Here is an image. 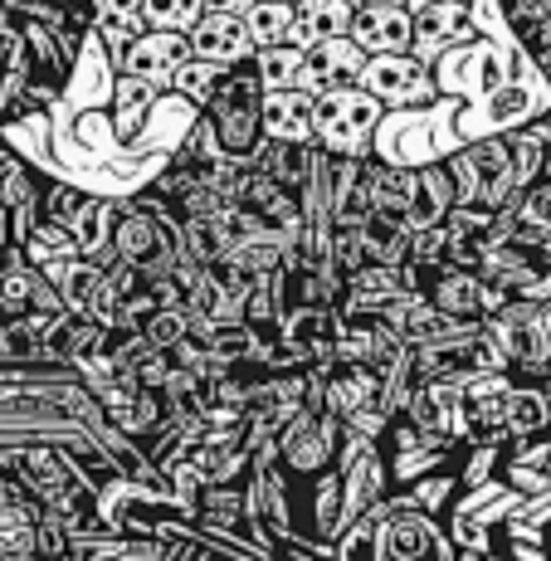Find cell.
<instances>
[{
    "instance_id": "cell-32",
    "label": "cell",
    "mask_w": 551,
    "mask_h": 561,
    "mask_svg": "<svg viewBox=\"0 0 551 561\" xmlns=\"http://www.w3.org/2000/svg\"><path fill=\"white\" fill-rule=\"evenodd\" d=\"M151 30H191L205 15V0H142Z\"/></svg>"
},
{
    "instance_id": "cell-34",
    "label": "cell",
    "mask_w": 551,
    "mask_h": 561,
    "mask_svg": "<svg viewBox=\"0 0 551 561\" xmlns=\"http://www.w3.org/2000/svg\"><path fill=\"white\" fill-rule=\"evenodd\" d=\"M449 244H454L449 225H425V230L410 234V259H415V264H449Z\"/></svg>"
},
{
    "instance_id": "cell-18",
    "label": "cell",
    "mask_w": 551,
    "mask_h": 561,
    "mask_svg": "<svg viewBox=\"0 0 551 561\" xmlns=\"http://www.w3.org/2000/svg\"><path fill=\"white\" fill-rule=\"evenodd\" d=\"M234 254V230L225 220H210V215H186L181 220V259L200 268H215Z\"/></svg>"
},
{
    "instance_id": "cell-38",
    "label": "cell",
    "mask_w": 551,
    "mask_h": 561,
    "mask_svg": "<svg viewBox=\"0 0 551 561\" xmlns=\"http://www.w3.org/2000/svg\"><path fill=\"white\" fill-rule=\"evenodd\" d=\"M356 5H366V0H356Z\"/></svg>"
},
{
    "instance_id": "cell-28",
    "label": "cell",
    "mask_w": 551,
    "mask_h": 561,
    "mask_svg": "<svg viewBox=\"0 0 551 561\" xmlns=\"http://www.w3.org/2000/svg\"><path fill=\"white\" fill-rule=\"evenodd\" d=\"M176 157L181 161H191V167H200V171H210V167H220L225 157V142H220V133H215V123L205 113H196V123L186 127V137L176 142Z\"/></svg>"
},
{
    "instance_id": "cell-26",
    "label": "cell",
    "mask_w": 551,
    "mask_h": 561,
    "mask_svg": "<svg viewBox=\"0 0 551 561\" xmlns=\"http://www.w3.org/2000/svg\"><path fill=\"white\" fill-rule=\"evenodd\" d=\"M254 64H259V79L268 89H284V83H302V64H308V49L284 39V45H264L254 49Z\"/></svg>"
},
{
    "instance_id": "cell-35",
    "label": "cell",
    "mask_w": 551,
    "mask_h": 561,
    "mask_svg": "<svg viewBox=\"0 0 551 561\" xmlns=\"http://www.w3.org/2000/svg\"><path fill=\"white\" fill-rule=\"evenodd\" d=\"M254 0H205V10H234V15H244Z\"/></svg>"
},
{
    "instance_id": "cell-10",
    "label": "cell",
    "mask_w": 551,
    "mask_h": 561,
    "mask_svg": "<svg viewBox=\"0 0 551 561\" xmlns=\"http://www.w3.org/2000/svg\"><path fill=\"white\" fill-rule=\"evenodd\" d=\"M186 35H191V49H196L200 59H215V64L254 59V49H259L254 35H250V20L234 15V10H205Z\"/></svg>"
},
{
    "instance_id": "cell-16",
    "label": "cell",
    "mask_w": 551,
    "mask_h": 561,
    "mask_svg": "<svg viewBox=\"0 0 551 561\" xmlns=\"http://www.w3.org/2000/svg\"><path fill=\"white\" fill-rule=\"evenodd\" d=\"M459 39H473L469 5H459V0H439V5L415 10V49L425 54V59L445 45H459Z\"/></svg>"
},
{
    "instance_id": "cell-2",
    "label": "cell",
    "mask_w": 551,
    "mask_h": 561,
    "mask_svg": "<svg viewBox=\"0 0 551 561\" xmlns=\"http://www.w3.org/2000/svg\"><path fill=\"white\" fill-rule=\"evenodd\" d=\"M342 445H347V420L332 415V410L298 405L274 439V463L294 483H312L318 473L337 469Z\"/></svg>"
},
{
    "instance_id": "cell-21",
    "label": "cell",
    "mask_w": 551,
    "mask_h": 561,
    "mask_svg": "<svg viewBox=\"0 0 551 561\" xmlns=\"http://www.w3.org/2000/svg\"><path fill=\"white\" fill-rule=\"evenodd\" d=\"M410 220H401V215H386V210H371L361 225V244L366 254L376 259V264H391V268H405L410 259Z\"/></svg>"
},
{
    "instance_id": "cell-23",
    "label": "cell",
    "mask_w": 551,
    "mask_h": 561,
    "mask_svg": "<svg viewBox=\"0 0 551 561\" xmlns=\"http://www.w3.org/2000/svg\"><path fill=\"white\" fill-rule=\"evenodd\" d=\"M507 137V152H513V171H517V186H532V181H542L547 161H551V133H547V117H537V123L517 127V133H503Z\"/></svg>"
},
{
    "instance_id": "cell-39",
    "label": "cell",
    "mask_w": 551,
    "mask_h": 561,
    "mask_svg": "<svg viewBox=\"0 0 551 561\" xmlns=\"http://www.w3.org/2000/svg\"><path fill=\"white\" fill-rule=\"evenodd\" d=\"M294 5H302V0H294Z\"/></svg>"
},
{
    "instance_id": "cell-5",
    "label": "cell",
    "mask_w": 551,
    "mask_h": 561,
    "mask_svg": "<svg viewBox=\"0 0 551 561\" xmlns=\"http://www.w3.org/2000/svg\"><path fill=\"white\" fill-rule=\"evenodd\" d=\"M381 113H386V103L366 83L328 89V93H318V133H312V142L332 157H371V137H376Z\"/></svg>"
},
{
    "instance_id": "cell-29",
    "label": "cell",
    "mask_w": 551,
    "mask_h": 561,
    "mask_svg": "<svg viewBox=\"0 0 551 561\" xmlns=\"http://www.w3.org/2000/svg\"><path fill=\"white\" fill-rule=\"evenodd\" d=\"M151 93H161L157 83H147V79H133V73H117V103H113V123H117V133H137V123H142V113H147V103H151Z\"/></svg>"
},
{
    "instance_id": "cell-6",
    "label": "cell",
    "mask_w": 551,
    "mask_h": 561,
    "mask_svg": "<svg viewBox=\"0 0 551 561\" xmlns=\"http://www.w3.org/2000/svg\"><path fill=\"white\" fill-rule=\"evenodd\" d=\"M479 268L493 284H503L513 298H551V250L547 244H527V240H513V234H489Z\"/></svg>"
},
{
    "instance_id": "cell-11",
    "label": "cell",
    "mask_w": 551,
    "mask_h": 561,
    "mask_svg": "<svg viewBox=\"0 0 551 561\" xmlns=\"http://www.w3.org/2000/svg\"><path fill=\"white\" fill-rule=\"evenodd\" d=\"M264 133L284 142H312L318 133V89L308 83H284L264 93Z\"/></svg>"
},
{
    "instance_id": "cell-19",
    "label": "cell",
    "mask_w": 551,
    "mask_h": 561,
    "mask_svg": "<svg viewBox=\"0 0 551 561\" xmlns=\"http://www.w3.org/2000/svg\"><path fill=\"white\" fill-rule=\"evenodd\" d=\"M503 15L523 49L551 73V0H503Z\"/></svg>"
},
{
    "instance_id": "cell-9",
    "label": "cell",
    "mask_w": 551,
    "mask_h": 561,
    "mask_svg": "<svg viewBox=\"0 0 551 561\" xmlns=\"http://www.w3.org/2000/svg\"><path fill=\"white\" fill-rule=\"evenodd\" d=\"M352 39L366 54H410L415 49V10L405 0H366L356 5Z\"/></svg>"
},
{
    "instance_id": "cell-36",
    "label": "cell",
    "mask_w": 551,
    "mask_h": 561,
    "mask_svg": "<svg viewBox=\"0 0 551 561\" xmlns=\"http://www.w3.org/2000/svg\"><path fill=\"white\" fill-rule=\"evenodd\" d=\"M15 244V230H10V205H0V250Z\"/></svg>"
},
{
    "instance_id": "cell-31",
    "label": "cell",
    "mask_w": 551,
    "mask_h": 561,
    "mask_svg": "<svg viewBox=\"0 0 551 561\" xmlns=\"http://www.w3.org/2000/svg\"><path fill=\"white\" fill-rule=\"evenodd\" d=\"M205 181V171L200 167H191V161H181V157H171L167 161V171H157V181H151V196H161V201H171V205H181Z\"/></svg>"
},
{
    "instance_id": "cell-15",
    "label": "cell",
    "mask_w": 551,
    "mask_h": 561,
    "mask_svg": "<svg viewBox=\"0 0 551 561\" xmlns=\"http://www.w3.org/2000/svg\"><path fill=\"white\" fill-rule=\"evenodd\" d=\"M459 205L454 196V176L445 161H429V167H415V196H410V230H425V225H445L449 210Z\"/></svg>"
},
{
    "instance_id": "cell-24",
    "label": "cell",
    "mask_w": 551,
    "mask_h": 561,
    "mask_svg": "<svg viewBox=\"0 0 551 561\" xmlns=\"http://www.w3.org/2000/svg\"><path fill=\"white\" fill-rule=\"evenodd\" d=\"M93 30L103 35V45L107 49H123V45H133L137 35L147 30V15H142V0H93Z\"/></svg>"
},
{
    "instance_id": "cell-4",
    "label": "cell",
    "mask_w": 551,
    "mask_h": 561,
    "mask_svg": "<svg viewBox=\"0 0 551 561\" xmlns=\"http://www.w3.org/2000/svg\"><path fill=\"white\" fill-rule=\"evenodd\" d=\"M503 362L523 381H551V298H507V308L489 322Z\"/></svg>"
},
{
    "instance_id": "cell-7",
    "label": "cell",
    "mask_w": 551,
    "mask_h": 561,
    "mask_svg": "<svg viewBox=\"0 0 551 561\" xmlns=\"http://www.w3.org/2000/svg\"><path fill=\"white\" fill-rule=\"evenodd\" d=\"M361 83L386 107H425V103L439 99V83H435V73H429V59L415 49L410 54H371Z\"/></svg>"
},
{
    "instance_id": "cell-13",
    "label": "cell",
    "mask_w": 551,
    "mask_h": 561,
    "mask_svg": "<svg viewBox=\"0 0 551 561\" xmlns=\"http://www.w3.org/2000/svg\"><path fill=\"white\" fill-rule=\"evenodd\" d=\"M371 176H366V157H332V225L361 230L371 215Z\"/></svg>"
},
{
    "instance_id": "cell-37",
    "label": "cell",
    "mask_w": 551,
    "mask_h": 561,
    "mask_svg": "<svg viewBox=\"0 0 551 561\" xmlns=\"http://www.w3.org/2000/svg\"><path fill=\"white\" fill-rule=\"evenodd\" d=\"M410 10H420V5H439V0H405ZM459 5H473V0H459Z\"/></svg>"
},
{
    "instance_id": "cell-12",
    "label": "cell",
    "mask_w": 551,
    "mask_h": 561,
    "mask_svg": "<svg viewBox=\"0 0 551 561\" xmlns=\"http://www.w3.org/2000/svg\"><path fill=\"white\" fill-rule=\"evenodd\" d=\"M366 64H371V54L356 45L352 35L322 39V45L308 49V64H302V83H308V89H318V93L347 89V83H361Z\"/></svg>"
},
{
    "instance_id": "cell-30",
    "label": "cell",
    "mask_w": 551,
    "mask_h": 561,
    "mask_svg": "<svg viewBox=\"0 0 551 561\" xmlns=\"http://www.w3.org/2000/svg\"><path fill=\"white\" fill-rule=\"evenodd\" d=\"M191 328H196V318H191V312L186 308H181V304H161L157 312H151V318L142 322V337L151 342V347H176V342H186L191 337Z\"/></svg>"
},
{
    "instance_id": "cell-17",
    "label": "cell",
    "mask_w": 551,
    "mask_h": 561,
    "mask_svg": "<svg viewBox=\"0 0 551 561\" xmlns=\"http://www.w3.org/2000/svg\"><path fill=\"white\" fill-rule=\"evenodd\" d=\"M352 20H356V0H302L294 20V45L312 49L322 39H342L352 35Z\"/></svg>"
},
{
    "instance_id": "cell-33",
    "label": "cell",
    "mask_w": 551,
    "mask_h": 561,
    "mask_svg": "<svg viewBox=\"0 0 551 561\" xmlns=\"http://www.w3.org/2000/svg\"><path fill=\"white\" fill-rule=\"evenodd\" d=\"M83 201H89V196H83V191L64 186V181H45V196H39V215L69 230V225H73V215L83 210Z\"/></svg>"
},
{
    "instance_id": "cell-3",
    "label": "cell",
    "mask_w": 551,
    "mask_h": 561,
    "mask_svg": "<svg viewBox=\"0 0 551 561\" xmlns=\"http://www.w3.org/2000/svg\"><path fill=\"white\" fill-rule=\"evenodd\" d=\"M454 176V196L459 205H483V210H513L523 186H517L513 152H507V137H479V142H463L449 161Z\"/></svg>"
},
{
    "instance_id": "cell-8",
    "label": "cell",
    "mask_w": 551,
    "mask_h": 561,
    "mask_svg": "<svg viewBox=\"0 0 551 561\" xmlns=\"http://www.w3.org/2000/svg\"><path fill=\"white\" fill-rule=\"evenodd\" d=\"M191 35L186 30H142L133 45H123L113 54V69L117 73H133V79H147L157 89H171L176 69L191 59Z\"/></svg>"
},
{
    "instance_id": "cell-20",
    "label": "cell",
    "mask_w": 551,
    "mask_h": 561,
    "mask_svg": "<svg viewBox=\"0 0 551 561\" xmlns=\"http://www.w3.org/2000/svg\"><path fill=\"white\" fill-rule=\"evenodd\" d=\"M542 430H551L547 381H523V376H517L513 391H507V435L523 439V435H542Z\"/></svg>"
},
{
    "instance_id": "cell-40",
    "label": "cell",
    "mask_w": 551,
    "mask_h": 561,
    "mask_svg": "<svg viewBox=\"0 0 551 561\" xmlns=\"http://www.w3.org/2000/svg\"><path fill=\"white\" fill-rule=\"evenodd\" d=\"M0 127H5V123H0Z\"/></svg>"
},
{
    "instance_id": "cell-1",
    "label": "cell",
    "mask_w": 551,
    "mask_h": 561,
    "mask_svg": "<svg viewBox=\"0 0 551 561\" xmlns=\"http://www.w3.org/2000/svg\"><path fill=\"white\" fill-rule=\"evenodd\" d=\"M264 93H268V83L259 79V64L240 59L225 69V79L215 83L210 103L200 107V113L215 123V133H220V142L230 157L254 161V152L264 147V137H268L264 133Z\"/></svg>"
},
{
    "instance_id": "cell-22",
    "label": "cell",
    "mask_w": 551,
    "mask_h": 561,
    "mask_svg": "<svg viewBox=\"0 0 551 561\" xmlns=\"http://www.w3.org/2000/svg\"><path fill=\"white\" fill-rule=\"evenodd\" d=\"M254 167H264L278 186H288L298 196L302 181L312 171V142H284V137H264V147L254 152Z\"/></svg>"
},
{
    "instance_id": "cell-25",
    "label": "cell",
    "mask_w": 551,
    "mask_h": 561,
    "mask_svg": "<svg viewBox=\"0 0 551 561\" xmlns=\"http://www.w3.org/2000/svg\"><path fill=\"white\" fill-rule=\"evenodd\" d=\"M244 20H250V35L254 45H284V39H294V20H298V5L294 0H254L250 10H244Z\"/></svg>"
},
{
    "instance_id": "cell-27",
    "label": "cell",
    "mask_w": 551,
    "mask_h": 561,
    "mask_svg": "<svg viewBox=\"0 0 551 561\" xmlns=\"http://www.w3.org/2000/svg\"><path fill=\"white\" fill-rule=\"evenodd\" d=\"M225 69H230V64H215V59H200V54H191V59L176 69V79H171V89H176L186 103H196V113H200V107L210 103L215 83L225 79Z\"/></svg>"
},
{
    "instance_id": "cell-14",
    "label": "cell",
    "mask_w": 551,
    "mask_h": 561,
    "mask_svg": "<svg viewBox=\"0 0 551 561\" xmlns=\"http://www.w3.org/2000/svg\"><path fill=\"white\" fill-rule=\"evenodd\" d=\"M405 294V278H401V268H391V264H361L356 274L347 278V294H342V312L347 318H381L386 304L391 298H401Z\"/></svg>"
}]
</instances>
